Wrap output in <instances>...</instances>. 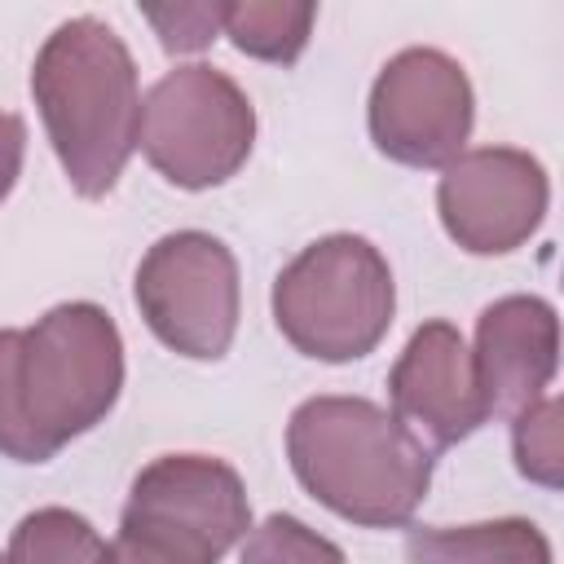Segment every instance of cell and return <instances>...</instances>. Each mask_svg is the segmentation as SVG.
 <instances>
[{
  "label": "cell",
  "instance_id": "7",
  "mask_svg": "<svg viewBox=\"0 0 564 564\" xmlns=\"http://www.w3.org/2000/svg\"><path fill=\"white\" fill-rule=\"evenodd\" d=\"M132 295L154 339L189 361H220L238 335V260L203 229L163 234L141 256Z\"/></svg>",
  "mask_w": 564,
  "mask_h": 564
},
{
  "label": "cell",
  "instance_id": "5",
  "mask_svg": "<svg viewBox=\"0 0 564 564\" xmlns=\"http://www.w3.org/2000/svg\"><path fill=\"white\" fill-rule=\"evenodd\" d=\"M247 529V485L229 463L163 454L132 476L110 564H220Z\"/></svg>",
  "mask_w": 564,
  "mask_h": 564
},
{
  "label": "cell",
  "instance_id": "15",
  "mask_svg": "<svg viewBox=\"0 0 564 564\" xmlns=\"http://www.w3.org/2000/svg\"><path fill=\"white\" fill-rule=\"evenodd\" d=\"M560 397H542L511 419V454L516 471L542 489H560L564 480V441H560Z\"/></svg>",
  "mask_w": 564,
  "mask_h": 564
},
{
  "label": "cell",
  "instance_id": "18",
  "mask_svg": "<svg viewBox=\"0 0 564 564\" xmlns=\"http://www.w3.org/2000/svg\"><path fill=\"white\" fill-rule=\"evenodd\" d=\"M26 159V123L13 110H0V203L13 194Z\"/></svg>",
  "mask_w": 564,
  "mask_h": 564
},
{
  "label": "cell",
  "instance_id": "10",
  "mask_svg": "<svg viewBox=\"0 0 564 564\" xmlns=\"http://www.w3.org/2000/svg\"><path fill=\"white\" fill-rule=\"evenodd\" d=\"M388 397H392V419L423 449H449L489 419L476 383L471 348L449 322H423L410 335V344L401 348L388 375Z\"/></svg>",
  "mask_w": 564,
  "mask_h": 564
},
{
  "label": "cell",
  "instance_id": "8",
  "mask_svg": "<svg viewBox=\"0 0 564 564\" xmlns=\"http://www.w3.org/2000/svg\"><path fill=\"white\" fill-rule=\"evenodd\" d=\"M370 141L401 167H445L467 150L476 97L467 70L441 48H401L383 62L366 106Z\"/></svg>",
  "mask_w": 564,
  "mask_h": 564
},
{
  "label": "cell",
  "instance_id": "6",
  "mask_svg": "<svg viewBox=\"0 0 564 564\" xmlns=\"http://www.w3.org/2000/svg\"><path fill=\"white\" fill-rule=\"evenodd\" d=\"M137 145L176 189H212L238 176L256 145L251 97L216 66L189 62L167 70L141 97Z\"/></svg>",
  "mask_w": 564,
  "mask_h": 564
},
{
  "label": "cell",
  "instance_id": "16",
  "mask_svg": "<svg viewBox=\"0 0 564 564\" xmlns=\"http://www.w3.org/2000/svg\"><path fill=\"white\" fill-rule=\"evenodd\" d=\"M242 564H348L344 551L295 516L273 511L247 533Z\"/></svg>",
  "mask_w": 564,
  "mask_h": 564
},
{
  "label": "cell",
  "instance_id": "3",
  "mask_svg": "<svg viewBox=\"0 0 564 564\" xmlns=\"http://www.w3.org/2000/svg\"><path fill=\"white\" fill-rule=\"evenodd\" d=\"M286 458L326 511L361 529L410 524L432 489V449L366 397L300 401L286 423Z\"/></svg>",
  "mask_w": 564,
  "mask_h": 564
},
{
  "label": "cell",
  "instance_id": "1",
  "mask_svg": "<svg viewBox=\"0 0 564 564\" xmlns=\"http://www.w3.org/2000/svg\"><path fill=\"white\" fill-rule=\"evenodd\" d=\"M123 339L101 304H53L35 326L0 330V454L48 463L119 401Z\"/></svg>",
  "mask_w": 564,
  "mask_h": 564
},
{
  "label": "cell",
  "instance_id": "17",
  "mask_svg": "<svg viewBox=\"0 0 564 564\" xmlns=\"http://www.w3.org/2000/svg\"><path fill=\"white\" fill-rule=\"evenodd\" d=\"M145 22L154 26L159 44L167 53H203L220 35V4L194 0V4H154L145 9Z\"/></svg>",
  "mask_w": 564,
  "mask_h": 564
},
{
  "label": "cell",
  "instance_id": "19",
  "mask_svg": "<svg viewBox=\"0 0 564 564\" xmlns=\"http://www.w3.org/2000/svg\"><path fill=\"white\" fill-rule=\"evenodd\" d=\"M0 564H4V555H0Z\"/></svg>",
  "mask_w": 564,
  "mask_h": 564
},
{
  "label": "cell",
  "instance_id": "9",
  "mask_svg": "<svg viewBox=\"0 0 564 564\" xmlns=\"http://www.w3.org/2000/svg\"><path fill=\"white\" fill-rule=\"evenodd\" d=\"M551 203L546 167L516 145L463 150L441 167L436 212L445 234L471 256H507L524 247Z\"/></svg>",
  "mask_w": 564,
  "mask_h": 564
},
{
  "label": "cell",
  "instance_id": "13",
  "mask_svg": "<svg viewBox=\"0 0 564 564\" xmlns=\"http://www.w3.org/2000/svg\"><path fill=\"white\" fill-rule=\"evenodd\" d=\"M317 22V4L308 0H234L220 4V35L256 62L291 66Z\"/></svg>",
  "mask_w": 564,
  "mask_h": 564
},
{
  "label": "cell",
  "instance_id": "14",
  "mask_svg": "<svg viewBox=\"0 0 564 564\" xmlns=\"http://www.w3.org/2000/svg\"><path fill=\"white\" fill-rule=\"evenodd\" d=\"M4 564H110V542L70 507H40L18 520Z\"/></svg>",
  "mask_w": 564,
  "mask_h": 564
},
{
  "label": "cell",
  "instance_id": "12",
  "mask_svg": "<svg viewBox=\"0 0 564 564\" xmlns=\"http://www.w3.org/2000/svg\"><path fill=\"white\" fill-rule=\"evenodd\" d=\"M410 564H551L546 533L524 516L480 524H436L405 533Z\"/></svg>",
  "mask_w": 564,
  "mask_h": 564
},
{
  "label": "cell",
  "instance_id": "4",
  "mask_svg": "<svg viewBox=\"0 0 564 564\" xmlns=\"http://www.w3.org/2000/svg\"><path fill=\"white\" fill-rule=\"evenodd\" d=\"M397 313V282L383 251L361 234L308 242L273 282L282 339L313 361H357L379 348Z\"/></svg>",
  "mask_w": 564,
  "mask_h": 564
},
{
  "label": "cell",
  "instance_id": "11",
  "mask_svg": "<svg viewBox=\"0 0 564 564\" xmlns=\"http://www.w3.org/2000/svg\"><path fill=\"white\" fill-rule=\"evenodd\" d=\"M485 414L516 419L546 397L560 366V317L542 295H502L476 317L471 348Z\"/></svg>",
  "mask_w": 564,
  "mask_h": 564
},
{
  "label": "cell",
  "instance_id": "2",
  "mask_svg": "<svg viewBox=\"0 0 564 564\" xmlns=\"http://www.w3.org/2000/svg\"><path fill=\"white\" fill-rule=\"evenodd\" d=\"M31 97L70 189L79 198H106L141 128L137 62L123 35L88 13L62 22L35 53Z\"/></svg>",
  "mask_w": 564,
  "mask_h": 564
}]
</instances>
